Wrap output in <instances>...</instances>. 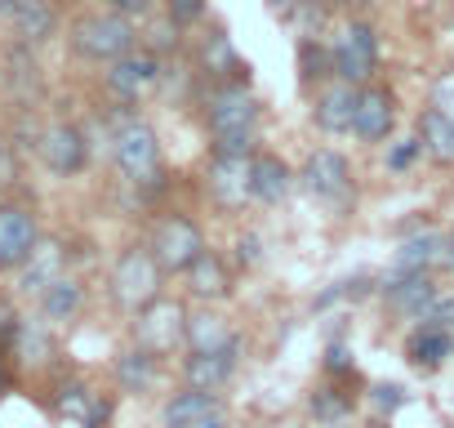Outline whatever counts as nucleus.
Returning a JSON list of instances; mask_svg holds the SVG:
<instances>
[{
  "instance_id": "obj_16",
  "label": "nucleus",
  "mask_w": 454,
  "mask_h": 428,
  "mask_svg": "<svg viewBox=\"0 0 454 428\" xmlns=\"http://www.w3.org/2000/svg\"><path fill=\"white\" fill-rule=\"evenodd\" d=\"M419 143L436 165H454V116H445L441 107H427L419 116Z\"/></svg>"
},
{
  "instance_id": "obj_24",
  "label": "nucleus",
  "mask_w": 454,
  "mask_h": 428,
  "mask_svg": "<svg viewBox=\"0 0 454 428\" xmlns=\"http://www.w3.org/2000/svg\"><path fill=\"white\" fill-rule=\"evenodd\" d=\"M63 277V250L59 246H36L32 250V259L23 264V290H45V286H54Z\"/></svg>"
},
{
  "instance_id": "obj_12",
  "label": "nucleus",
  "mask_w": 454,
  "mask_h": 428,
  "mask_svg": "<svg viewBox=\"0 0 454 428\" xmlns=\"http://www.w3.org/2000/svg\"><path fill=\"white\" fill-rule=\"evenodd\" d=\"M156 81H160V63H156L152 54H134V50H129L125 59H116L112 72H107V90H112L116 99H125V103L143 99Z\"/></svg>"
},
{
  "instance_id": "obj_1",
  "label": "nucleus",
  "mask_w": 454,
  "mask_h": 428,
  "mask_svg": "<svg viewBox=\"0 0 454 428\" xmlns=\"http://www.w3.org/2000/svg\"><path fill=\"white\" fill-rule=\"evenodd\" d=\"M205 121L218 152H250L259 130V99L246 85H223L205 103Z\"/></svg>"
},
{
  "instance_id": "obj_5",
  "label": "nucleus",
  "mask_w": 454,
  "mask_h": 428,
  "mask_svg": "<svg viewBox=\"0 0 454 428\" xmlns=\"http://www.w3.org/2000/svg\"><path fill=\"white\" fill-rule=\"evenodd\" d=\"M152 255L160 259L165 273H187L200 255H205V237L192 219H183V214H174V219L156 224L152 233Z\"/></svg>"
},
{
  "instance_id": "obj_36",
  "label": "nucleus",
  "mask_w": 454,
  "mask_h": 428,
  "mask_svg": "<svg viewBox=\"0 0 454 428\" xmlns=\"http://www.w3.org/2000/svg\"><path fill=\"white\" fill-rule=\"evenodd\" d=\"M445 264H450V268H454V233H450V237H445Z\"/></svg>"
},
{
  "instance_id": "obj_32",
  "label": "nucleus",
  "mask_w": 454,
  "mask_h": 428,
  "mask_svg": "<svg viewBox=\"0 0 454 428\" xmlns=\"http://www.w3.org/2000/svg\"><path fill=\"white\" fill-rule=\"evenodd\" d=\"M241 259H246V264L259 259V242H254V237H241Z\"/></svg>"
},
{
  "instance_id": "obj_28",
  "label": "nucleus",
  "mask_w": 454,
  "mask_h": 428,
  "mask_svg": "<svg viewBox=\"0 0 454 428\" xmlns=\"http://www.w3.org/2000/svg\"><path fill=\"white\" fill-rule=\"evenodd\" d=\"M205 63H209V72H214V67H237L227 36H209V41H205Z\"/></svg>"
},
{
  "instance_id": "obj_3",
  "label": "nucleus",
  "mask_w": 454,
  "mask_h": 428,
  "mask_svg": "<svg viewBox=\"0 0 454 428\" xmlns=\"http://www.w3.org/2000/svg\"><path fill=\"white\" fill-rule=\"evenodd\" d=\"M160 277H165V268L152 255V246L147 250H125L116 259V268H112V295H116L121 308L138 313L152 299H160Z\"/></svg>"
},
{
  "instance_id": "obj_25",
  "label": "nucleus",
  "mask_w": 454,
  "mask_h": 428,
  "mask_svg": "<svg viewBox=\"0 0 454 428\" xmlns=\"http://www.w3.org/2000/svg\"><path fill=\"white\" fill-rule=\"evenodd\" d=\"M76 308H81V286L72 277H59L54 286L41 290V313L50 321H67V317H76Z\"/></svg>"
},
{
  "instance_id": "obj_37",
  "label": "nucleus",
  "mask_w": 454,
  "mask_h": 428,
  "mask_svg": "<svg viewBox=\"0 0 454 428\" xmlns=\"http://www.w3.org/2000/svg\"><path fill=\"white\" fill-rule=\"evenodd\" d=\"M0 156H5V143H0Z\"/></svg>"
},
{
  "instance_id": "obj_18",
  "label": "nucleus",
  "mask_w": 454,
  "mask_h": 428,
  "mask_svg": "<svg viewBox=\"0 0 454 428\" xmlns=\"http://www.w3.org/2000/svg\"><path fill=\"white\" fill-rule=\"evenodd\" d=\"M432 264H445V237H436V233L410 237V242L396 250V277H405V273H427Z\"/></svg>"
},
{
  "instance_id": "obj_7",
  "label": "nucleus",
  "mask_w": 454,
  "mask_h": 428,
  "mask_svg": "<svg viewBox=\"0 0 454 428\" xmlns=\"http://www.w3.org/2000/svg\"><path fill=\"white\" fill-rule=\"evenodd\" d=\"M41 246V228L32 219V210L23 205H0V273H14L32 259Z\"/></svg>"
},
{
  "instance_id": "obj_11",
  "label": "nucleus",
  "mask_w": 454,
  "mask_h": 428,
  "mask_svg": "<svg viewBox=\"0 0 454 428\" xmlns=\"http://www.w3.org/2000/svg\"><path fill=\"white\" fill-rule=\"evenodd\" d=\"M41 161H45L54 174H81L85 161H90V143H85V134H81L76 125L59 121V125H50V130L41 134Z\"/></svg>"
},
{
  "instance_id": "obj_23",
  "label": "nucleus",
  "mask_w": 454,
  "mask_h": 428,
  "mask_svg": "<svg viewBox=\"0 0 454 428\" xmlns=\"http://www.w3.org/2000/svg\"><path fill=\"white\" fill-rule=\"evenodd\" d=\"M387 299H392V308H401V313H419V317H423V313L436 304V290H432L427 273H405L401 281L387 286Z\"/></svg>"
},
{
  "instance_id": "obj_15",
  "label": "nucleus",
  "mask_w": 454,
  "mask_h": 428,
  "mask_svg": "<svg viewBox=\"0 0 454 428\" xmlns=\"http://www.w3.org/2000/svg\"><path fill=\"white\" fill-rule=\"evenodd\" d=\"M356 99H361V90H352V81H343V85L325 90V94L317 99V107H312L317 125H321V130H330V134H343V130H352Z\"/></svg>"
},
{
  "instance_id": "obj_10",
  "label": "nucleus",
  "mask_w": 454,
  "mask_h": 428,
  "mask_svg": "<svg viewBox=\"0 0 454 428\" xmlns=\"http://www.w3.org/2000/svg\"><path fill=\"white\" fill-rule=\"evenodd\" d=\"M303 187L317 196V201H343L348 196V187H352V170H348V161L339 156V152H330V147H321V152H312L308 161H303Z\"/></svg>"
},
{
  "instance_id": "obj_2",
  "label": "nucleus",
  "mask_w": 454,
  "mask_h": 428,
  "mask_svg": "<svg viewBox=\"0 0 454 428\" xmlns=\"http://www.w3.org/2000/svg\"><path fill=\"white\" fill-rule=\"evenodd\" d=\"M134 23H129V14H121V10H112V14H90V19H81L76 28H72V50L81 54V59H94V63H116V59H125L129 50H134Z\"/></svg>"
},
{
  "instance_id": "obj_8",
  "label": "nucleus",
  "mask_w": 454,
  "mask_h": 428,
  "mask_svg": "<svg viewBox=\"0 0 454 428\" xmlns=\"http://www.w3.org/2000/svg\"><path fill=\"white\" fill-rule=\"evenodd\" d=\"M209 196L218 205H246V196H254V156L218 152L209 165Z\"/></svg>"
},
{
  "instance_id": "obj_14",
  "label": "nucleus",
  "mask_w": 454,
  "mask_h": 428,
  "mask_svg": "<svg viewBox=\"0 0 454 428\" xmlns=\"http://www.w3.org/2000/svg\"><path fill=\"white\" fill-rule=\"evenodd\" d=\"M237 370V348H209V353H192L187 357V384L218 392Z\"/></svg>"
},
{
  "instance_id": "obj_6",
  "label": "nucleus",
  "mask_w": 454,
  "mask_h": 428,
  "mask_svg": "<svg viewBox=\"0 0 454 428\" xmlns=\"http://www.w3.org/2000/svg\"><path fill=\"white\" fill-rule=\"evenodd\" d=\"M134 335H138V348H147V353L160 357V353H169L187 335V313L174 299H152L147 308H138Z\"/></svg>"
},
{
  "instance_id": "obj_34",
  "label": "nucleus",
  "mask_w": 454,
  "mask_h": 428,
  "mask_svg": "<svg viewBox=\"0 0 454 428\" xmlns=\"http://www.w3.org/2000/svg\"><path fill=\"white\" fill-rule=\"evenodd\" d=\"M192 428H227V419H223V410H214V415H205V419L192 424Z\"/></svg>"
},
{
  "instance_id": "obj_13",
  "label": "nucleus",
  "mask_w": 454,
  "mask_h": 428,
  "mask_svg": "<svg viewBox=\"0 0 454 428\" xmlns=\"http://www.w3.org/2000/svg\"><path fill=\"white\" fill-rule=\"evenodd\" d=\"M392 121H396L392 94H387V90H361V99H356V116H352V130H356L365 143H379V139L392 134Z\"/></svg>"
},
{
  "instance_id": "obj_19",
  "label": "nucleus",
  "mask_w": 454,
  "mask_h": 428,
  "mask_svg": "<svg viewBox=\"0 0 454 428\" xmlns=\"http://www.w3.org/2000/svg\"><path fill=\"white\" fill-rule=\"evenodd\" d=\"M187 286H192L196 299H223L227 290H232V277H227V268H223L218 255L205 250V255L187 268Z\"/></svg>"
},
{
  "instance_id": "obj_22",
  "label": "nucleus",
  "mask_w": 454,
  "mask_h": 428,
  "mask_svg": "<svg viewBox=\"0 0 454 428\" xmlns=\"http://www.w3.org/2000/svg\"><path fill=\"white\" fill-rule=\"evenodd\" d=\"M214 410H218V397H214V392L187 388V392H178V397L165 406V428H192V424H200V419L214 415Z\"/></svg>"
},
{
  "instance_id": "obj_31",
  "label": "nucleus",
  "mask_w": 454,
  "mask_h": 428,
  "mask_svg": "<svg viewBox=\"0 0 454 428\" xmlns=\"http://www.w3.org/2000/svg\"><path fill=\"white\" fill-rule=\"evenodd\" d=\"M112 10H121V14H129V19H138V14H147L152 10V0H107Z\"/></svg>"
},
{
  "instance_id": "obj_29",
  "label": "nucleus",
  "mask_w": 454,
  "mask_h": 428,
  "mask_svg": "<svg viewBox=\"0 0 454 428\" xmlns=\"http://www.w3.org/2000/svg\"><path fill=\"white\" fill-rule=\"evenodd\" d=\"M432 107H441L445 116H454V72H441L432 81Z\"/></svg>"
},
{
  "instance_id": "obj_9",
  "label": "nucleus",
  "mask_w": 454,
  "mask_h": 428,
  "mask_svg": "<svg viewBox=\"0 0 454 428\" xmlns=\"http://www.w3.org/2000/svg\"><path fill=\"white\" fill-rule=\"evenodd\" d=\"M374 63H379V41H374V32H370L365 23H348V28L339 32V41H334V72H339L343 81L361 85V81H370Z\"/></svg>"
},
{
  "instance_id": "obj_4",
  "label": "nucleus",
  "mask_w": 454,
  "mask_h": 428,
  "mask_svg": "<svg viewBox=\"0 0 454 428\" xmlns=\"http://www.w3.org/2000/svg\"><path fill=\"white\" fill-rule=\"evenodd\" d=\"M112 161L129 183H156L160 178V139L143 121H125L112 139Z\"/></svg>"
},
{
  "instance_id": "obj_35",
  "label": "nucleus",
  "mask_w": 454,
  "mask_h": 428,
  "mask_svg": "<svg viewBox=\"0 0 454 428\" xmlns=\"http://www.w3.org/2000/svg\"><path fill=\"white\" fill-rule=\"evenodd\" d=\"M14 10H19V0H0V19H14Z\"/></svg>"
},
{
  "instance_id": "obj_17",
  "label": "nucleus",
  "mask_w": 454,
  "mask_h": 428,
  "mask_svg": "<svg viewBox=\"0 0 454 428\" xmlns=\"http://www.w3.org/2000/svg\"><path fill=\"white\" fill-rule=\"evenodd\" d=\"M187 339H192V353H209V348H237V330L223 313H196L187 317Z\"/></svg>"
},
{
  "instance_id": "obj_27",
  "label": "nucleus",
  "mask_w": 454,
  "mask_h": 428,
  "mask_svg": "<svg viewBox=\"0 0 454 428\" xmlns=\"http://www.w3.org/2000/svg\"><path fill=\"white\" fill-rule=\"evenodd\" d=\"M450 330H436V326H423L419 335H414V344H410V353H414V361H427V366H441L445 357H450Z\"/></svg>"
},
{
  "instance_id": "obj_30",
  "label": "nucleus",
  "mask_w": 454,
  "mask_h": 428,
  "mask_svg": "<svg viewBox=\"0 0 454 428\" xmlns=\"http://www.w3.org/2000/svg\"><path fill=\"white\" fill-rule=\"evenodd\" d=\"M200 14V0H169V19L174 23H192Z\"/></svg>"
},
{
  "instance_id": "obj_20",
  "label": "nucleus",
  "mask_w": 454,
  "mask_h": 428,
  "mask_svg": "<svg viewBox=\"0 0 454 428\" xmlns=\"http://www.w3.org/2000/svg\"><path fill=\"white\" fill-rule=\"evenodd\" d=\"M10 23L19 28L23 45H41V41L54 36V5L50 0H19V10H14Z\"/></svg>"
},
{
  "instance_id": "obj_33",
  "label": "nucleus",
  "mask_w": 454,
  "mask_h": 428,
  "mask_svg": "<svg viewBox=\"0 0 454 428\" xmlns=\"http://www.w3.org/2000/svg\"><path fill=\"white\" fill-rule=\"evenodd\" d=\"M396 401H401V388H379V406H387V410H392Z\"/></svg>"
},
{
  "instance_id": "obj_21",
  "label": "nucleus",
  "mask_w": 454,
  "mask_h": 428,
  "mask_svg": "<svg viewBox=\"0 0 454 428\" xmlns=\"http://www.w3.org/2000/svg\"><path fill=\"white\" fill-rule=\"evenodd\" d=\"M290 187H294V174H290L286 161H277V156H254V196H259V201L277 205V201L290 196Z\"/></svg>"
},
{
  "instance_id": "obj_26",
  "label": "nucleus",
  "mask_w": 454,
  "mask_h": 428,
  "mask_svg": "<svg viewBox=\"0 0 454 428\" xmlns=\"http://www.w3.org/2000/svg\"><path fill=\"white\" fill-rule=\"evenodd\" d=\"M116 375H121V384H125L129 392L152 388V384H156V353H147V348L125 353V357L116 361Z\"/></svg>"
}]
</instances>
